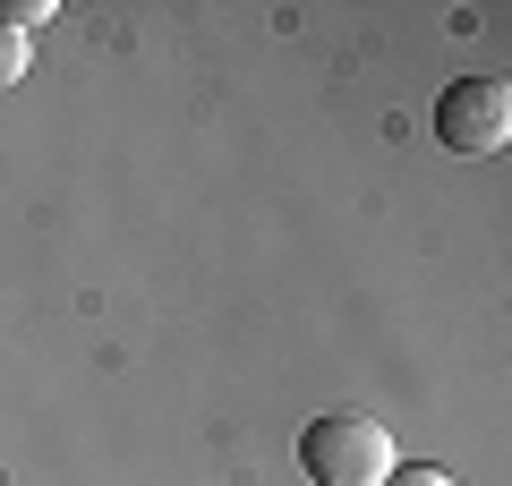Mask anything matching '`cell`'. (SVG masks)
<instances>
[{
    "label": "cell",
    "instance_id": "cell-1",
    "mask_svg": "<svg viewBox=\"0 0 512 486\" xmlns=\"http://www.w3.org/2000/svg\"><path fill=\"white\" fill-rule=\"evenodd\" d=\"M393 435H384V418H359V410H325L299 427V469H308L316 486H384L393 478Z\"/></svg>",
    "mask_w": 512,
    "mask_h": 486
},
{
    "label": "cell",
    "instance_id": "cell-2",
    "mask_svg": "<svg viewBox=\"0 0 512 486\" xmlns=\"http://www.w3.org/2000/svg\"><path fill=\"white\" fill-rule=\"evenodd\" d=\"M512 137V86L504 77H453L436 94V145L453 154H504Z\"/></svg>",
    "mask_w": 512,
    "mask_h": 486
},
{
    "label": "cell",
    "instance_id": "cell-3",
    "mask_svg": "<svg viewBox=\"0 0 512 486\" xmlns=\"http://www.w3.org/2000/svg\"><path fill=\"white\" fill-rule=\"evenodd\" d=\"M26 60H35V52H26V35H9V26H0V86H18Z\"/></svg>",
    "mask_w": 512,
    "mask_h": 486
},
{
    "label": "cell",
    "instance_id": "cell-4",
    "mask_svg": "<svg viewBox=\"0 0 512 486\" xmlns=\"http://www.w3.org/2000/svg\"><path fill=\"white\" fill-rule=\"evenodd\" d=\"M384 486H453V478H444L436 461H393V478H384Z\"/></svg>",
    "mask_w": 512,
    "mask_h": 486
}]
</instances>
